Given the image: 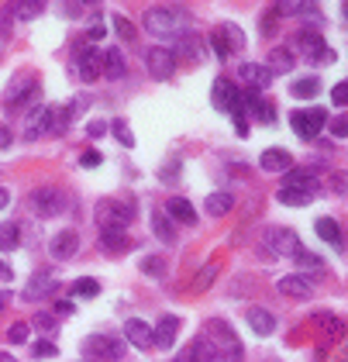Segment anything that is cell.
<instances>
[{"label":"cell","instance_id":"cb8c5ba5","mask_svg":"<svg viewBox=\"0 0 348 362\" xmlns=\"http://www.w3.org/2000/svg\"><path fill=\"white\" fill-rule=\"evenodd\" d=\"M314 231H317V238L328 242L331 249H342V245H345V235H342L338 221H331V217H317V221H314Z\"/></svg>","mask_w":348,"mask_h":362},{"label":"cell","instance_id":"6125c7cd","mask_svg":"<svg viewBox=\"0 0 348 362\" xmlns=\"http://www.w3.org/2000/svg\"><path fill=\"white\" fill-rule=\"evenodd\" d=\"M56 314H73V304H69V300H59V304H56Z\"/></svg>","mask_w":348,"mask_h":362},{"label":"cell","instance_id":"f5cc1de1","mask_svg":"<svg viewBox=\"0 0 348 362\" xmlns=\"http://www.w3.org/2000/svg\"><path fill=\"white\" fill-rule=\"evenodd\" d=\"M331 135H335V138H348V114H342V117L331 121Z\"/></svg>","mask_w":348,"mask_h":362},{"label":"cell","instance_id":"f907efd6","mask_svg":"<svg viewBox=\"0 0 348 362\" xmlns=\"http://www.w3.org/2000/svg\"><path fill=\"white\" fill-rule=\"evenodd\" d=\"M100 159H103V156H100L97 149H87V152L80 156V166H83V170H97V166H100Z\"/></svg>","mask_w":348,"mask_h":362},{"label":"cell","instance_id":"f6af8a7d","mask_svg":"<svg viewBox=\"0 0 348 362\" xmlns=\"http://www.w3.org/2000/svg\"><path fill=\"white\" fill-rule=\"evenodd\" d=\"M28 335H31V324H28V321H17V324L7 328V342H14V345L28 342Z\"/></svg>","mask_w":348,"mask_h":362},{"label":"cell","instance_id":"7402d4cb","mask_svg":"<svg viewBox=\"0 0 348 362\" xmlns=\"http://www.w3.org/2000/svg\"><path fill=\"white\" fill-rule=\"evenodd\" d=\"M76 69H80V80H83V83L100 80V52L87 45V49L80 52V59H76Z\"/></svg>","mask_w":348,"mask_h":362},{"label":"cell","instance_id":"11a10c76","mask_svg":"<svg viewBox=\"0 0 348 362\" xmlns=\"http://www.w3.org/2000/svg\"><path fill=\"white\" fill-rule=\"evenodd\" d=\"M87 135H90V138H103V135H107V124H103V121H90Z\"/></svg>","mask_w":348,"mask_h":362},{"label":"cell","instance_id":"e0dca14e","mask_svg":"<svg viewBox=\"0 0 348 362\" xmlns=\"http://www.w3.org/2000/svg\"><path fill=\"white\" fill-rule=\"evenodd\" d=\"M52 114H56V107H49V104H42V107H35V114L28 117V138H42V135H49L52 131Z\"/></svg>","mask_w":348,"mask_h":362},{"label":"cell","instance_id":"9c48e42d","mask_svg":"<svg viewBox=\"0 0 348 362\" xmlns=\"http://www.w3.org/2000/svg\"><path fill=\"white\" fill-rule=\"evenodd\" d=\"M56 290H59V279H56V272L38 270V272H31V276H28V283H24V300L56 297Z\"/></svg>","mask_w":348,"mask_h":362},{"label":"cell","instance_id":"7dc6e473","mask_svg":"<svg viewBox=\"0 0 348 362\" xmlns=\"http://www.w3.org/2000/svg\"><path fill=\"white\" fill-rule=\"evenodd\" d=\"M31 356H35V359H52V356H56V342H49V338L35 342V345H31Z\"/></svg>","mask_w":348,"mask_h":362},{"label":"cell","instance_id":"30bf717a","mask_svg":"<svg viewBox=\"0 0 348 362\" xmlns=\"http://www.w3.org/2000/svg\"><path fill=\"white\" fill-rule=\"evenodd\" d=\"M265 249L269 252H276V259L279 256H293L300 245H297V231H290V228H265Z\"/></svg>","mask_w":348,"mask_h":362},{"label":"cell","instance_id":"ac0fdd59","mask_svg":"<svg viewBox=\"0 0 348 362\" xmlns=\"http://www.w3.org/2000/svg\"><path fill=\"white\" fill-rule=\"evenodd\" d=\"M279 293L293 297V300H307V297H314V283L307 276H283L279 279Z\"/></svg>","mask_w":348,"mask_h":362},{"label":"cell","instance_id":"ffe728a7","mask_svg":"<svg viewBox=\"0 0 348 362\" xmlns=\"http://www.w3.org/2000/svg\"><path fill=\"white\" fill-rule=\"evenodd\" d=\"M238 76L249 83V90H265V87H272L269 66H259V63H245V66L238 69Z\"/></svg>","mask_w":348,"mask_h":362},{"label":"cell","instance_id":"836d02e7","mask_svg":"<svg viewBox=\"0 0 348 362\" xmlns=\"http://www.w3.org/2000/svg\"><path fill=\"white\" fill-rule=\"evenodd\" d=\"M300 21H304V28L300 31H317L321 24H324V17H321V7L317 3H300Z\"/></svg>","mask_w":348,"mask_h":362},{"label":"cell","instance_id":"2e32d148","mask_svg":"<svg viewBox=\"0 0 348 362\" xmlns=\"http://www.w3.org/2000/svg\"><path fill=\"white\" fill-rule=\"evenodd\" d=\"M124 73H128V63H124L121 49L110 45V49L100 56V76H107V80H124Z\"/></svg>","mask_w":348,"mask_h":362},{"label":"cell","instance_id":"3957f363","mask_svg":"<svg viewBox=\"0 0 348 362\" xmlns=\"http://www.w3.org/2000/svg\"><path fill=\"white\" fill-rule=\"evenodd\" d=\"M324 124H328V110H324V107H300V110L290 114V128H293L297 138H304V142H314V138L324 131Z\"/></svg>","mask_w":348,"mask_h":362},{"label":"cell","instance_id":"94428289","mask_svg":"<svg viewBox=\"0 0 348 362\" xmlns=\"http://www.w3.org/2000/svg\"><path fill=\"white\" fill-rule=\"evenodd\" d=\"M10 279H14V270L7 263H0V283H10Z\"/></svg>","mask_w":348,"mask_h":362},{"label":"cell","instance_id":"d590c367","mask_svg":"<svg viewBox=\"0 0 348 362\" xmlns=\"http://www.w3.org/2000/svg\"><path fill=\"white\" fill-rule=\"evenodd\" d=\"M17 245H21V228H17L14 221H3V224H0V249H3V252H14Z\"/></svg>","mask_w":348,"mask_h":362},{"label":"cell","instance_id":"91938a15","mask_svg":"<svg viewBox=\"0 0 348 362\" xmlns=\"http://www.w3.org/2000/svg\"><path fill=\"white\" fill-rule=\"evenodd\" d=\"M10 142H14V135H10V128H7V124H0V149H7Z\"/></svg>","mask_w":348,"mask_h":362},{"label":"cell","instance_id":"7a4b0ae2","mask_svg":"<svg viewBox=\"0 0 348 362\" xmlns=\"http://www.w3.org/2000/svg\"><path fill=\"white\" fill-rule=\"evenodd\" d=\"M97 221L103 231H124L135 221V204L131 200H100L97 204Z\"/></svg>","mask_w":348,"mask_h":362},{"label":"cell","instance_id":"277c9868","mask_svg":"<svg viewBox=\"0 0 348 362\" xmlns=\"http://www.w3.org/2000/svg\"><path fill=\"white\" fill-rule=\"evenodd\" d=\"M293 49H300V52H304V59H307V63H314V66L335 63V49H328V42H324L317 31H297Z\"/></svg>","mask_w":348,"mask_h":362},{"label":"cell","instance_id":"c3c4849f","mask_svg":"<svg viewBox=\"0 0 348 362\" xmlns=\"http://www.w3.org/2000/svg\"><path fill=\"white\" fill-rule=\"evenodd\" d=\"M31 328H38V331H56V314H35L31 318Z\"/></svg>","mask_w":348,"mask_h":362},{"label":"cell","instance_id":"484cf974","mask_svg":"<svg viewBox=\"0 0 348 362\" xmlns=\"http://www.w3.org/2000/svg\"><path fill=\"white\" fill-rule=\"evenodd\" d=\"M314 321H317V328H321V335H324V338H331V342H338V338L345 335V321H342L338 314H328V311H317V314H314Z\"/></svg>","mask_w":348,"mask_h":362},{"label":"cell","instance_id":"d6986e66","mask_svg":"<svg viewBox=\"0 0 348 362\" xmlns=\"http://www.w3.org/2000/svg\"><path fill=\"white\" fill-rule=\"evenodd\" d=\"M183 362H217V349H214V342H210L207 335L193 338V342L186 345V352H183Z\"/></svg>","mask_w":348,"mask_h":362},{"label":"cell","instance_id":"e575fe53","mask_svg":"<svg viewBox=\"0 0 348 362\" xmlns=\"http://www.w3.org/2000/svg\"><path fill=\"white\" fill-rule=\"evenodd\" d=\"M290 93L300 97V100H310V97L321 93V83H317V76H304V80H293L290 83Z\"/></svg>","mask_w":348,"mask_h":362},{"label":"cell","instance_id":"816d5d0a","mask_svg":"<svg viewBox=\"0 0 348 362\" xmlns=\"http://www.w3.org/2000/svg\"><path fill=\"white\" fill-rule=\"evenodd\" d=\"M279 21V10L276 7H269L265 14H262V35H272V24Z\"/></svg>","mask_w":348,"mask_h":362},{"label":"cell","instance_id":"9a60e30c","mask_svg":"<svg viewBox=\"0 0 348 362\" xmlns=\"http://www.w3.org/2000/svg\"><path fill=\"white\" fill-rule=\"evenodd\" d=\"M173 52H179V56H183L186 63H193V66H197V63H204V49H200V35H197L193 28H186V31H183V35L176 38V49H173Z\"/></svg>","mask_w":348,"mask_h":362},{"label":"cell","instance_id":"6f0895ef","mask_svg":"<svg viewBox=\"0 0 348 362\" xmlns=\"http://www.w3.org/2000/svg\"><path fill=\"white\" fill-rule=\"evenodd\" d=\"M176 173H179V163H169V166H163V170H159V176H163V180H176Z\"/></svg>","mask_w":348,"mask_h":362},{"label":"cell","instance_id":"8992f818","mask_svg":"<svg viewBox=\"0 0 348 362\" xmlns=\"http://www.w3.org/2000/svg\"><path fill=\"white\" fill-rule=\"evenodd\" d=\"M28 200H31L38 217H56V214L66 211V193L59 186H38V190H31Z\"/></svg>","mask_w":348,"mask_h":362},{"label":"cell","instance_id":"bcb514c9","mask_svg":"<svg viewBox=\"0 0 348 362\" xmlns=\"http://www.w3.org/2000/svg\"><path fill=\"white\" fill-rule=\"evenodd\" d=\"M10 10H14L21 21H28V17H38V14L45 10V3H38V0H35V3H14Z\"/></svg>","mask_w":348,"mask_h":362},{"label":"cell","instance_id":"7bdbcfd3","mask_svg":"<svg viewBox=\"0 0 348 362\" xmlns=\"http://www.w3.org/2000/svg\"><path fill=\"white\" fill-rule=\"evenodd\" d=\"M214 279H217V266H214V263H207L204 270L197 272V279H193V290H197V293H204V290H207Z\"/></svg>","mask_w":348,"mask_h":362},{"label":"cell","instance_id":"83f0119b","mask_svg":"<svg viewBox=\"0 0 348 362\" xmlns=\"http://www.w3.org/2000/svg\"><path fill=\"white\" fill-rule=\"evenodd\" d=\"M152 235H156L159 242H166V245L176 242V224L166 211H156V214H152Z\"/></svg>","mask_w":348,"mask_h":362},{"label":"cell","instance_id":"681fc988","mask_svg":"<svg viewBox=\"0 0 348 362\" xmlns=\"http://www.w3.org/2000/svg\"><path fill=\"white\" fill-rule=\"evenodd\" d=\"M87 107H90V100H87V97H73V100H69V107H66L69 121H76V117H80V114H83Z\"/></svg>","mask_w":348,"mask_h":362},{"label":"cell","instance_id":"8fae6325","mask_svg":"<svg viewBox=\"0 0 348 362\" xmlns=\"http://www.w3.org/2000/svg\"><path fill=\"white\" fill-rule=\"evenodd\" d=\"M242 110H245L249 117H256L259 124H276V104L262 100L256 90H245V93H242Z\"/></svg>","mask_w":348,"mask_h":362},{"label":"cell","instance_id":"4dcf8cb0","mask_svg":"<svg viewBox=\"0 0 348 362\" xmlns=\"http://www.w3.org/2000/svg\"><path fill=\"white\" fill-rule=\"evenodd\" d=\"M235 207V197L231 193H210L207 200H204V211L210 214V217H221V214H228Z\"/></svg>","mask_w":348,"mask_h":362},{"label":"cell","instance_id":"1f68e13d","mask_svg":"<svg viewBox=\"0 0 348 362\" xmlns=\"http://www.w3.org/2000/svg\"><path fill=\"white\" fill-rule=\"evenodd\" d=\"M314 176H317V170H286V180H283V186H297V190H310L314 186ZM314 193V190H310Z\"/></svg>","mask_w":348,"mask_h":362},{"label":"cell","instance_id":"52a82bcc","mask_svg":"<svg viewBox=\"0 0 348 362\" xmlns=\"http://www.w3.org/2000/svg\"><path fill=\"white\" fill-rule=\"evenodd\" d=\"M145 66H149L152 80H169L176 73V52L166 49V45H152V49L145 52Z\"/></svg>","mask_w":348,"mask_h":362},{"label":"cell","instance_id":"60d3db41","mask_svg":"<svg viewBox=\"0 0 348 362\" xmlns=\"http://www.w3.org/2000/svg\"><path fill=\"white\" fill-rule=\"evenodd\" d=\"M142 272H145L149 279H163V276H166V263H163L159 256H145V259H142Z\"/></svg>","mask_w":348,"mask_h":362},{"label":"cell","instance_id":"8d00e7d4","mask_svg":"<svg viewBox=\"0 0 348 362\" xmlns=\"http://www.w3.org/2000/svg\"><path fill=\"white\" fill-rule=\"evenodd\" d=\"M221 31H224V38H228V45H231V52H238V49H245V31L235 24V21H221L217 24Z\"/></svg>","mask_w":348,"mask_h":362},{"label":"cell","instance_id":"be15d7a7","mask_svg":"<svg viewBox=\"0 0 348 362\" xmlns=\"http://www.w3.org/2000/svg\"><path fill=\"white\" fill-rule=\"evenodd\" d=\"M7 204H10V193H7V190H3V186H0V211H3V207H7Z\"/></svg>","mask_w":348,"mask_h":362},{"label":"cell","instance_id":"4fadbf2b","mask_svg":"<svg viewBox=\"0 0 348 362\" xmlns=\"http://www.w3.org/2000/svg\"><path fill=\"white\" fill-rule=\"evenodd\" d=\"M28 93H38V83L31 80V76H24V73H17V80L7 87L3 93V104L10 107V110H17L21 104H28Z\"/></svg>","mask_w":348,"mask_h":362},{"label":"cell","instance_id":"5b68a950","mask_svg":"<svg viewBox=\"0 0 348 362\" xmlns=\"http://www.w3.org/2000/svg\"><path fill=\"white\" fill-rule=\"evenodd\" d=\"M83 356L97 362H117L124 356V342L114 335H90L83 342Z\"/></svg>","mask_w":348,"mask_h":362},{"label":"cell","instance_id":"74e56055","mask_svg":"<svg viewBox=\"0 0 348 362\" xmlns=\"http://www.w3.org/2000/svg\"><path fill=\"white\" fill-rule=\"evenodd\" d=\"M97 293H100V283L90 279V276H80V279L73 283V297H80V300H90V297H97Z\"/></svg>","mask_w":348,"mask_h":362},{"label":"cell","instance_id":"ee69618b","mask_svg":"<svg viewBox=\"0 0 348 362\" xmlns=\"http://www.w3.org/2000/svg\"><path fill=\"white\" fill-rule=\"evenodd\" d=\"M114 31H117L124 42H135V35H138V31H135V24H131L124 14H114Z\"/></svg>","mask_w":348,"mask_h":362},{"label":"cell","instance_id":"4316f807","mask_svg":"<svg viewBox=\"0 0 348 362\" xmlns=\"http://www.w3.org/2000/svg\"><path fill=\"white\" fill-rule=\"evenodd\" d=\"M179 318L176 314H166L159 324H156V345H163V349H173V342H176V335H179Z\"/></svg>","mask_w":348,"mask_h":362},{"label":"cell","instance_id":"e7e4bbea","mask_svg":"<svg viewBox=\"0 0 348 362\" xmlns=\"http://www.w3.org/2000/svg\"><path fill=\"white\" fill-rule=\"evenodd\" d=\"M3 304H7V293H3V290H0V311H3Z\"/></svg>","mask_w":348,"mask_h":362},{"label":"cell","instance_id":"9f6ffc18","mask_svg":"<svg viewBox=\"0 0 348 362\" xmlns=\"http://www.w3.org/2000/svg\"><path fill=\"white\" fill-rule=\"evenodd\" d=\"M231 117H235V131L245 138V135H249V121H245V110H238V114H231Z\"/></svg>","mask_w":348,"mask_h":362},{"label":"cell","instance_id":"ab89813d","mask_svg":"<svg viewBox=\"0 0 348 362\" xmlns=\"http://www.w3.org/2000/svg\"><path fill=\"white\" fill-rule=\"evenodd\" d=\"M210 49H214V56H217L221 63L231 56V45H228V38H224V31H221V28H214V31H210Z\"/></svg>","mask_w":348,"mask_h":362},{"label":"cell","instance_id":"680465c9","mask_svg":"<svg viewBox=\"0 0 348 362\" xmlns=\"http://www.w3.org/2000/svg\"><path fill=\"white\" fill-rule=\"evenodd\" d=\"M103 35H107V24H100V21H97V24H90V38H93V42H100Z\"/></svg>","mask_w":348,"mask_h":362},{"label":"cell","instance_id":"5bb4252c","mask_svg":"<svg viewBox=\"0 0 348 362\" xmlns=\"http://www.w3.org/2000/svg\"><path fill=\"white\" fill-rule=\"evenodd\" d=\"M124 338H128L131 345H138V349H152V345H156V331H152V324L142 321V318H131V321L124 324Z\"/></svg>","mask_w":348,"mask_h":362},{"label":"cell","instance_id":"d4e9b609","mask_svg":"<svg viewBox=\"0 0 348 362\" xmlns=\"http://www.w3.org/2000/svg\"><path fill=\"white\" fill-rule=\"evenodd\" d=\"M131 249V238L124 231H100V252L103 256H124Z\"/></svg>","mask_w":348,"mask_h":362},{"label":"cell","instance_id":"b9f144b4","mask_svg":"<svg viewBox=\"0 0 348 362\" xmlns=\"http://www.w3.org/2000/svg\"><path fill=\"white\" fill-rule=\"evenodd\" d=\"M110 131H114V138H117V142H121L124 149H135V135H131L128 121H121V117H117V121L110 124Z\"/></svg>","mask_w":348,"mask_h":362},{"label":"cell","instance_id":"ba28073f","mask_svg":"<svg viewBox=\"0 0 348 362\" xmlns=\"http://www.w3.org/2000/svg\"><path fill=\"white\" fill-rule=\"evenodd\" d=\"M210 100L221 114H238L242 110V90L231 83V80H217L214 90H210Z\"/></svg>","mask_w":348,"mask_h":362},{"label":"cell","instance_id":"6da1fadb","mask_svg":"<svg viewBox=\"0 0 348 362\" xmlns=\"http://www.w3.org/2000/svg\"><path fill=\"white\" fill-rule=\"evenodd\" d=\"M142 28H145L152 38L176 42L190 24H186V14H183L179 7H166V3H159V7H149V10L142 14Z\"/></svg>","mask_w":348,"mask_h":362},{"label":"cell","instance_id":"f1b7e54d","mask_svg":"<svg viewBox=\"0 0 348 362\" xmlns=\"http://www.w3.org/2000/svg\"><path fill=\"white\" fill-rule=\"evenodd\" d=\"M166 214L179 221V224H193L197 221V211H193V204L186 200V197H173L169 204H166Z\"/></svg>","mask_w":348,"mask_h":362},{"label":"cell","instance_id":"003e7915","mask_svg":"<svg viewBox=\"0 0 348 362\" xmlns=\"http://www.w3.org/2000/svg\"><path fill=\"white\" fill-rule=\"evenodd\" d=\"M342 14H345V21H348V3H345V7H342Z\"/></svg>","mask_w":348,"mask_h":362},{"label":"cell","instance_id":"f546056e","mask_svg":"<svg viewBox=\"0 0 348 362\" xmlns=\"http://www.w3.org/2000/svg\"><path fill=\"white\" fill-rule=\"evenodd\" d=\"M276 200L286 204V207H307V204L314 200V193H310V190H297V186H283V190L276 193Z\"/></svg>","mask_w":348,"mask_h":362},{"label":"cell","instance_id":"603a6c76","mask_svg":"<svg viewBox=\"0 0 348 362\" xmlns=\"http://www.w3.org/2000/svg\"><path fill=\"white\" fill-rule=\"evenodd\" d=\"M245 318H249V328H252L259 338H269V335L276 331V318H272L265 307H249V314H245Z\"/></svg>","mask_w":348,"mask_h":362},{"label":"cell","instance_id":"03108f58","mask_svg":"<svg viewBox=\"0 0 348 362\" xmlns=\"http://www.w3.org/2000/svg\"><path fill=\"white\" fill-rule=\"evenodd\" d=\"M0 362H14V359H10V356H0Z\"/></svg>","mask_w":348,"mask_h":362},{"label":"cell","instance_id":"7c38bea8","mask_svg":"<svg viewBox=\"0 0 348 362\" xmlns=\"http://www.w3.org/2000/svg\"><path fill=\"white\" fill-rule=\"evenodd\" d=\"M49 252H52V259H59V263L73 259V256L80 252V235H76L73 228H66V231H56V238L49 242Z\"/></svg>","mask_w":348,"mask_h":362},{"label":"cell","instance_id":"d6a6232c","mask_svg":"<svg viewBox=\"0 0 348 362\" xmlns=\"http://www.w3.org/2000/svg\"><path fill=\"white\" fill-rule=\"evenodd\" d=\"M290 69H293V52L276 45V49L269 52V73L276 76V73H290Z\"/></svg>","mask_w":348,"mask_h":362},{"label":"cell","instance_id":"f35d334b","mask_svg":"<svg viewBox=\"0 0 348 362\" xmlns=\"http://www.w3.org/2000/svg\"><path fill=\"white\" fill-rule=\"evenodd\" d=\"M293 263H297L300 270H310V272H321V270H324V263H321L314 252H307V249H297V252H293Z\"/></svg>","mask_w":348,"mask_h":362},{"label":"cell","instance_id":"db71d44e","mask_svg":"<svg viewBox=\"0 0 348 362\" xmlns=\"http://www.w3.org/2000/svg\"><path fill=\"white\" fill-rule=\"evenodd\" d=\"M331 104H342V107L348 104V80L338 83V87H331Z\"/></svg>","mask_w":348,"mask_h":362},{"label":"cell","instance_id":"44dd1931","mask_svg":"<svg viewBox=\"0 0 348 362\" xmlns=\"http://www.w3.org/2000/svg\"><path fill=\"white\" fill-rule=\"evenodd\" d=\"M259 166L265 173H286V170H293V156L286 149H265L259 156Z\"/></svg>","mask_w":348,"mask_h":362}]
</instances>
